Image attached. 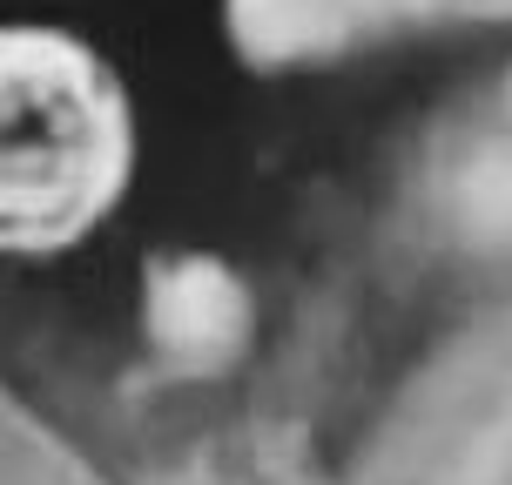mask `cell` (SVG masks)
Returning a JSON list of instances; mask_svg holds the SVG:
<instances>
[{
  "label": "cell",
  "instance_id": "1",
  "mask_svg": "<svg viewBox=\"0 0 512 485\" xmlns=\"http://www.w3.org/2000/svg\"><path fill=\"white\" fill-rule=\"evenodd\" d=\"M115 162L88 61L61 41H0V230H61Z\"/></svg>",
  "mask_w": 512,
  "mask_h": 485
}]
</instances>
